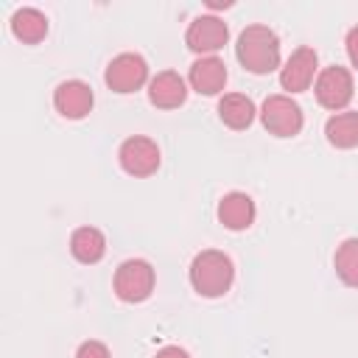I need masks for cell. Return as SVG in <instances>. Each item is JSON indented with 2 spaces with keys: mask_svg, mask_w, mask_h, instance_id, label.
<instances>
[{
  "mask_svg": "<svg viewBox=\"0 0 358 358\" xmlns=\"http://www.w3.org/2000/svg\"><path fill=\"white\" fill-rule=\"evenodd\" d=\"M235 56H238V62L249 73L266 76V73H271V70L280 67V36L268 25H260V22L246 25L238 34Z\"/></svg>",
  "mask_w": 358,
  "mask_h": 358,
  "instance_id": "1",
  "label": "cell"
},
{
  "mask_svg": "<svg viewBox=\"0 0 358 358\" xmlns=\"http://www.w3.org/2000/svg\"><path fill=\"white\" fill-rule=\"evenodd\" d=\"M190 285L199 296L215 299L224 296L235 282V266L232 257L221 249H201L190 263Z\"/></svg>",
  "mask_w": 358,
  "mask_h": 358,
  "instance_id": "2",
  "label": "cell"
},
{
  "mask_svg": "<svg viewBox=\"0 0 358 358\" xmlns=\"http://www.w3.org/2000/svg\"><path fill=\"white\" fill-rule=\"evenodd\" d=\"M154 282H157V274L151 268L148 260L143 257H131V260H123L117 268H115V277H112V288H115V296L120 302H145L154 291Z\"/></svg>",
  "mask_w": 358,
  "mask_h": 358,
  "instance_id": "3",
  "label": "cell"
},
{
  "mask_svg": "<svg viewBox=\"0 0 358 358\" xmlns=\"http://www.w3.org/2000/svg\"><path fill=\"white\" fill-rule=\"evenodd\" d=\"M260 120L274 137H296L302 131V106L291 95H268L260 106Z\"/></svg>",
  "mask_w": 358,
  "mask_h": 358,
  "instance_id": "4",
  "label": "cell"
},
{
  "mask_svg": "<svg viewBox=\"0 0 358 358\" xmlns=\"http://www.w3.org/2000/svg\"><path fill=\"white\" fill-rule=\"evenodd\" d=\"M316 101L319 106L330 109V112H344V106L352 101L355 95V84H352V73L341 64H330L316 76L313 84Z\"/></svg>",
  "mask_w": 358,
  "mask_h": 358,
  "instance_id": "5",
  "label": "cell"
},
{
  "mask_svg": "<svg viewBox=\"0 0 358 358\" xmlns=\"http://www.w3.org/2000/svg\"><path fill=\"white\" fill-rule=\"evenodd\" d=\"M103 81L112 92H120V95H129V92H137L143 84H148V62L140 56V53H117L109 64H106V73H103Z\"/></svg>",
  "mask_w": 358,
  "mask_h": 358,
  "instance_id": "6",
  "label": "cell"
},
{
  "mask_svg": "<svg viewBox=\"0 0 358 358\" xmlns=\"http://www.w3.org/2000/svg\"><path fill=\"white\" fill-rule=\"evenodd\" d=\"M117 162L129 176L145 179V176L157 173V168H159V145L143 134L126 137L117 148Z\"/></svg>",
  "mask_w": 358,
  "mask_h": 358,
  "instance_id": "7",
  "label": "cell"
},
{
  "mask_svg": "<svg viewBox=\"0 0 358 358\" xmlns=\"http://www.w3.org/2000/svg\"><path fill=\"white\" fill-rule=\"evenodd\" d=\"M316 76H319V56L313 48L302 45L280 67V87L288 95H296V92H305L310 84H316Z\"/></svg>",
  "mask_w": 358,
  "mask_h": 358,
  "instance_id": "8",
  "label": "cell"
},
{
  "mask_svg": "<svg viewBox=\"0 0 358 358\" xmlns=\"http://www.w3.org/2000/svg\"><path fill=\"white\" fill-rule=\"evenodd\" d=\"M227 39H229V28L215 14H199L185 31V45L201 56H215V50H221Z\"/></svg>",
  "mask_w": 358,
  "mask_h": 358,
  "instance_id": "9",
  "label": "cell"
},
{
  "mask_svg": "<svg viewBox=\"0 0 358 358\" xmlns=\"http://www.w3.org/2000/svg\"><path fill=\"white\" fill-rule=\"evenodd\" d=\"M92 103H95V95H92V87L81 78H67L62 81L56 90H53V106L62 117L67 120H81L92 112Z\"/></svg>",
  "mask_w": 358,
  "mask_h": 358,
  "instance_id": "10",
  "label": "cell"
},
{
  "mask_svg": "<svg viewBox=\"0 0 358 358\" xmlns=\"http://www.w3.org/2000/svg\"><path fill=\"white\" fill-rule=\"evenodd\" d=\"M187 81L199 95H218L227 87V64L218 56H201L190 64Z\"/></svg>",
  "mask_w": 358,
  "mask_h": 358,
  "instance_id": "11",
  "label": "cell"
},
{
  "mask_svg": "<svg viewBox=\"0 0 358 358\" xmlns=\"http://www.w3.org/2000/svg\"><path fill=\"white\" fill-rule=\"evenodd\" d=\"M148 101L157 109H176L187 101V84L179 73L162 70L148 81Z\"/></svg>",
  "mask_w": 358,
  "mask_h": 358,
  "instance_id": "12",
  "label": "cell"
},
{
  "mask_svg": "<svg viewBox=\"0 0 358 358\" xmlns=\"http://www.w3.org/2000/svg\"><path fill=\"white\" fill-rule=\"evenodd\" d=\"M255 215H257V210H255V201H252L249 193L232 190V193H227V196L218 201V221H221L227 229H232V232L249 229V227L255 224Z\"/></svg>",
  "mask_w": 358,
  "mask_h": 358,
  "instance_id": "13",
  "label": "cell"
},
{
  "mask_svg": "<svg viewBox=\"0 0 358 358\" xmlns=\"http://www.w3.org/2000/svg\"><path fill=\"white\" fill-rule=\"evenodd\" d=\"M255 115H257V109H255L252 98L243 95V92H227L218 101V117H221V123L229 126V129H235V131L249 129L255 123Z\"/></svg>",
  "mask_w": 358,
  "mask_h": 358,
  "instance_id": "14",
  "label": "cell"
},
{
  "mask_svg": "<svg viewBox=\"0 0 358 358\" xmlns=\"http://www.w3.org/2000/svg\"><path fill=\"white\" fill-rule=\"evenodd\" d=\"M70 255L78 263H84V266L98 263L106 255V235L98 227H78V229H73V235H70Z\"/></svg>",
  "mask_w": 358,
  "mask_h": 358,
  "instance_id": "15",
  "label": "cell"
},
{
  "mask_svg": "<svg viewBox=\"0 0 358 358\" xmlns=\"http://www.w3.org/2000/svg\"><path fill=\"white\" fill-rule=\"evenodd\" d=\"M11 34L25 45H39L48 36V17L39 8H17L11 14Z\"/></svg>",
  "mask_w": 358,
  "mask_h": 358,
  "instance_id": "16",
  "label": "cell"
},
{
  "mask_svg": "<svg viewBox=\"0 0 358 358\" xmlns=\"http://www.w3.org/2000/svg\"><path fill=\"white\" fill-rule=\"evenodd\" d=\"M324 137L333 148L358 145V112H336L324 123Z\"/></svg>",
  "mask_w": 358,
  "mask_h": 358,
  "instance_id": "17",
  "label": "cell"
},
{
  "mask_svg": "<svg viewBox=\"0 0 358 358\" xmlns=\"http://www.w3.org/2000/svg\"><path fill=\"white\" fill-rule=\"evenodd\" d=\"M333 266H336V274L344 285L358 288V238L341 241V246L336 249Z\"/></svg>",
  "mask_w": 358,
  "mask_h": 358,
  "instance_id": "18",
  "label": "cell"
},
{
  "mask_svg": "<svg viewBox=\"0 0 358 358\" xmlns=\"http://www.w3.org/2000/svg\"><path fill=\"white\" fill-rule=\"evenodd\" d=\"M76 358H112L109 347L98 338H90V341H81L78 350H76Z\"/></svg>",
  "mask_w": 358,
  "mask_h": 358,
  "instance_id": "19",
  "label": "cell"
},
{
  "mask_svg": "<svg viewBox=\"0 0 358 358\" xmlns=\"http://www.w3.org/2000/svg\"><path fill=\"white\" fill-rule=\"evenodd\" d=\"M344 48H347V56H350L352 67H358V25L347 31V36H344Z\"/></svg>",
  "mask_w": 358,
  "mask_h": 358,
  "instance_id": "20",
  "label": "cell"
},
{
  "mask_svg": "<svg viewBox=\"0 0 358 358\" xmlns=\"http://www.w3.org/2000/svg\"><path fill=\"white\" fill-rule=\"evenodd\" d=\"M154 358H190V352L185 350V347H176V344H168V347H162V350H157V355Z\"/></svg>",
  "mask_w": 358,
  "mask_h": 358,
  "instance_id": "21",
  "label": "cell"
}]
</instances>
